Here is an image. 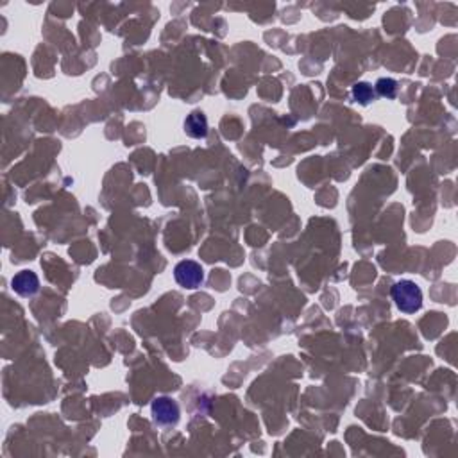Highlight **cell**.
Segmentation results:
<instances>
[{"mask_svg":"<svg viewBox=\"0 0 458 458\" xmlns=\"http://www.w3.org/2000/svg\"><path fill=\"white\" fill-rule=\"evenodd\" d=\"M390 295H392L397 310H401L403 313H415L423 306V292L410 279H401V281L394 283Z\"/></svg>","mask_w":458,"mask_h":458,"instance_id":"1","label":"cell"},{"mask_svg":"<svg viewBox=\"0 0 458 458\" xmlns=\"http://www.w3.org/2000/svg\"><path fill=\"white\" fill-rule=\"evenodd\" d=\"M174 278H176L179 286H183L186 290H194V288L203 285L204 270L197 261L183 260L174 267Z\"/></svg>","mask_w":458,"mask_h":458,"instance_id":"2","label":"cell"},{"mask_svg":"<svg viewBox=\"0 0 458 458\" xmlns=\"http://www.w3.org/2000/svg\"><path fill=\"white\" fill-rule=\"evenodd\" d=\"M150 414L158 426H174L179 421V406L172 397H156L150 405Z\"/></svg>","mask_w":458,"mask_h":458,"instance_id":"3","label":"cell"},{"mask_svg":"<svg viewBox=\"0 0 458 458\" xmlns=\"http://www.w3.org/2000/svg\"><path fill=\"white\" fill-rule=\"evenodd\" d=\"M13 290L22 297H32L36 292L40 290V279L32 270H20L14 274L13 281H11Z\"/></svg>","mask_w":458,"mask_h":458,"instance_id":"4","label":"cell"},{"mask_svg":"<svg viewBox=\"0 0 458 458\" xmlns=\"http://www.w3.org/2000/svg\"><path fill=\"white\" fill-rule=\"evenodd\" d=\"M185 131L190 138L203 140L208 135V120L203 111H192L185 120Z\"/></svg>","mask_w":458,"mask_h":458,"instance_id":"5","label":"cell"},{"mask_svg":"<svg viewBox=\"0 0 458 458\" xmlns=\"http://www.w3.org/2000/svg\"><path fill=\"white\" fill-rule=\"evenodd\" d=\"M351 93L352 99H355L358 104H361V106H367V104L375 101V90H372V86H370L369 83H357L352 86Z\"/></svg>","mask_w":458,"mask_h":458,"instance_id":"6","label":"cell"},{"mask_svg":"<svg viewBox=\"0 0 458 458\" xmlns=\"http://www.w3.org/2000/svg\"><path fill=\"white\" fill-rule=\"evenodd\" d=\"M376 93L379 97L385 99H396L397 95V83L390 77H381V79L376 81Z\"/></svg>","mask_w":458,"mask_h":458,"instance_id":"7","label":"cell"}]
</instances>
